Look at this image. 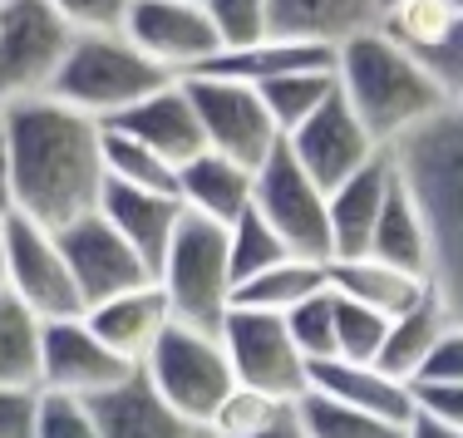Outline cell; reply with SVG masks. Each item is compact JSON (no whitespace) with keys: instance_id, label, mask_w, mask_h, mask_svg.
<instances>
[{"instance_id":"obj_27","label":"cell","mask_w":463,"mask_h":438,"mask_svg":"<svg viewBox=\"0 0 463 438\" xmlns=\"http://www.w3.org/2000/svg\"><path fill=\"white\" fill-rule=\"evenodd\" d=\"M449 325H454V321H449V311H444V301H439V295H429V301L414 305V311L394 315L390 331H384L380 369H390L394 379H410V385H414V379L424 375L434 345L444 340Z\"/></svg>"},{"instance_id":"obj_13","label":"cell","mask_w":463,"mask_h":438,"mask_svg":"<svg viewBox=\"0 0 463 438\" xmlns=\"http://www.w3.org/2000/svg\"><path fill=\"white\" fill-rule=\"evenodd\" d=\"M134 369L138 365L118 359L114 349L99 340L84 315L45 321V335H40V389L70 394V399H94V394L124 385Z\"/></svg>"},{"instance_id":"obj_18","label":"cell","mask_w":463,"mask_h":438,"mask_svg":"<svg viewBox=\"0 0 463 438\" xmlns=\"http://www.w3.org/2000/svg\"><path fill=\"white\" fill-rule=\"evenodd\" d=\"M114 128L134 134L138 144H148L153 153H163L168 163H178V168L207 148L203 124H197V108H193V94H187V79H168L163 89H153L148 98H138L128 114L114 118Z\"/></svg>"},{"instance_id":"obj_19","label":"cell","mask_w":463,"mask_h":438,"mask_svg":"<svg viewBox=\"0 0 463 438\" xmlns=\"http://www.w3.org/2000/svg\"><path fill=\"white\" fill-rule=\"evenodd\" d=\"M251 188H257V168L217 148H203L178 168V202L217 227H232L241 212H251Z\"/></svg>"},{"instance_id":"obj_11","label":"cell","mask_w":463,"mask_h":438,"mask_svg":"<svg viewBox=\"0 0 463 438\" xmlns=\"http://www.w3.org/2000/svg\"><path fill=\"white\" fill-rule=\"evenodd\" d=\"M10 295L30 305L40 321H60V315H84V295L70 276L60 232L45 222L10 212V237H5V281Z\"/></svg>"},{"instance_id":"obj_34","label":"cell","mask_w":463,"mask_h":438,"mask_svg":"<svg viewBox=\"0 0 463 438\" xmlns=\"http://www.w3.org/2000/svg\"><path fill=\"white\" fill-rule=\"evenodd\" d=\"M291 256L286 242L277 232H271L267 222H261V212L251 207V212H241L237 222L227 227V261H232V281H247L257 276V271H267L271 261Z\"/></svg>"},{"instance_id":"obj_48","label":"cell","mask_w":463,"mask_h":438,"mask_svg":"<svg viewBox=\"0 0 463 438\" xmlns=\"http://www.w3.org/2000/svg\"><path fill=\"white\" fill-rule=\"evenodd\" d=\"M5 237H10V212L0 207V281H5Z\"/></svg>"},{"instance_id":"obj_37","label":"cell","mask_w":463,"mask_h":438,"mask_svg":"<svg viewBox=\"0 0 463 438\" xmlns=\"http://www.w3.org/2000/svg\"><path fill=\"white\" fill-rule=\"evenodd\" d=\"M286 325H291V340L301 345V355L311 359V365L335 359V291L330 286L296 305V311L286 315Z\"/></svg>"},{"instance_id":"obj_28","label":"cell","mask_w":463,"mask_h":438,"mask_svg":"<svg viewBox=\"0 0 463 438\" xmlns=\"http://www.w3.org/2000/svg\"><path fill=\"white\" fill-rule=\"evenodd\" d=\"M370 256H384L394 266H410L419 276H429V227H424V212H419L414 192L400 182V172H394L390 197L380 207V222H374V237H370Z\"/></svg>"},{"instance_id":"obj_30","label":"cell","mask_w":463,"mask_h":438,"mask_svg":"<svg viewBox=\"0 0 463 438\" xmlns=\"http://www.w3.org/2000/svg\"><path fill=\"white\" fill-rule=\"evenodd\" d=\"M40 335L45 321L0 286V385H40Z\"/></svg>"},{"instance_id":"obj_50","label":"cell","mask_w":463,"mask_h":438,"mask_svg":"<svg viewBox=\"0 0 463 438\" xmlns=\"http://www.w3.org/2000/svg\"><path fill=\"white\" fill-rule=\"evenodd\" d=\"M384 5H394V0H380V15H384Z\"/></svg>"},{"instance_id":"obj_21","label":"cell","mask_w":463,"mask_h":438,"mask_svg":"<svg viewBox=\"0 0 463 438\" xmlns=\"http://www.w3.org/2000/svg\"><path fill=\"white\" fill-rule=\"evenodd\" d=\"M99 217H104V222L153 266V276H158V261H163V251H168L173 232H178V222H183V202L173 192H143V188H124V182H104Z\"/></svg>"},{"instance_id":"obj_2","label":"cell","mask_w":463,"mask_h":438,"mask_svg":"<svg viewBox=\"0 0 463 438\" xmlns=\"http://www.w3.org/2000/svg\"><path fill=\"white\" fill-rule=\"evenodd\" d=\"M400 182L429 227V281L449 321L463 325V104H444L429 124L390 148Z\"/></svg>"},{"instance_id":"obj_15","label":"cell","mask_w":463,"mask_h":438,"mask_svg":"<svg viewBox=\"0 0 463 438\" xmlns=\"http://www.w3.org/2000/svg\"><path fill=\"white\" fill-rule=\"evenodd\" d=\"M60 247H64V261H70L74 286L84 295V311L109 301V295H118V291L143 286V281H158L148 261L99 217V207L90 217H80V222L60 227Z\"/></svg>"},{"instance_id":"obj_26","label":"cell","mask_w":463,"mask_h":438,"mask_svg":"<svg viewBox=\"0 0 463 438\" xmlns=\"http://www.w3.org/2000/svg\"><path fill=\"white\" fill-rule=\"evenodd\" d=\"M326 286H330V281H326V261L281 256V261H271L267 271H257V276L237 281V291H232V305H241V311L291 315L296 305L311 301V295H321Z\"/></svg>"},{"instance_id":"obj_14","label":"cell","mask_w":463,"mask_h":438,"mask_svg":"<svg viewBox=\"0 0 463 438\" xmlns=\"http://www.w3.org/2000/svg\"><path fill=\"white\" fill-rule=\"evenodd\" d=\"M286 148H291V158L301 163V168L311 172L326 192L335 188V182H345L350 172H360L370 158H380V153H384L380 144H374L370 128L360 124V114L345 104V94H340V89L330 94L301 128L286 134Z\"/></svg>"},{"instance_id":"obj_10","label":"cell","mask_w":463,"mask_h":438,"mask_svg":"<svg viewBox=\"0 0 463 438\" xmlns=\"http://www.w3.org/2000/svg\"><path fill=\"white\" fill-rule=\"evenodd\" d=\"M187 94H193L207 148L227 153L247 168H261L281 148V128L257 84L222 79V74H187Z\"/></svg>"},{"instance_id":"obj_40","label":"cell","mask_w":463,"mask_h":438,"mask_svg":"<svg viewBox=\"0 0 463 438\" xmlns=\"http://www.w3.org/2000/svg\"><path fill=\"white\" fill-rule=\"evenodd\" d=\"M40 385H0V438H35L40 429Z\"/></svg>"},{"instance_id":"obj_41","label":"cell","mask_w":463,"mask_h":438,"mask_svg":"<svg viewBox=\"0 0 463 438\" xmlns=\"http://www.w3.org/2000/svg\"><path fill=\"white\" fill-rule=\"evenodd\" d=\"M50 5L80 35H90V30H124V15H128V0H50Z\"/></svg>"},{"instance_id":"obj_16","label":"cell","mask_w":463,"mask_h":438,"mask_svg":"<svg viewBox=\"0 0 463 438\" xmlns=\"http://www.w3.org/2000/svg\"><path fill=\"white\" fill-rule=\"evenodd\" d=\"M84 321L94 325V335L128 365H143L153 355V345L163 340V331L173 325V305L163 295L158 281H143L134 291H118L109 301H99L84 311Z\"/></svg>"},{"instance_id":"obj_6","label":"cell","mask_w":463,"mask_h":438,"mask_svg":"<svg viewBox=\"0 0 463 438\" xmlns=\"http://www.w3.org/2000/svg\"><path fill=\"white\" fill-rule=\"evenodd\" d=\"M138 369L193 429H207L217 404L237 389L222 335L203 331V325H183V321H173L168 331H163V340L153 345V355L143 359Z\"/></svg>"},{"instance_id":"obj_4","label":"cell","mask_w":463,"mask_h":438,"mask_svg":"<svg viewBox=\"0 0 463 438\" xmlns=\"http://www.w3.org/2000/svg\"><path fill=\"white\" fill-rule=\"evenodd\" d=\"M168 79H178V74L153 64L124 30H90V35H74L50 94L99 124H114L118 114H128L138 98L163 89Z\"/></svg>"},{"instance_id":"obj_12","label":"cell","mask_w":463,"mask_h":438,"mask_svg":"<svg viewBox=\"0 0 463 438\" xmlns=\"http://www.w3.org/2000/svg\"><path fill=\"white\" fill-rule=\"evenodd\" d=\"M124 35L178 79L222 54V30L213 25L203 0H128Z\"/></svg>"},{"instance_id":"obj_35","label":"cell","mask_w":463,"mask_h":438,"mask_svg":"<svg viewBox=\"0 0 463 438\" xmlns=\"http://www.w3.org/2000/svg\"><path fill=\"white\" fill-rule=\"evenodd\" d=\"M384 331H390V315L355 305L345 295H335V359H355V365H380L384 349Z\"/></svg>"},{"instance_id":"obj_39","label":"cell","mask_w":463,"mask_h":438,"mask_svg":"<svg viewBox=\"0 0 463 438\" xmlns=\"http://www.w3.org/2000/svg\"><path fill=\"white\" fill-rule=\"evenodd\" d=\"M213 25L222 30V50L267 40V0H203Z\"/></svg>"},{"instance_id":"obj_46","label":"cell","mask_w":463,"mask_h":438,"mask_svg":"<svg viewBox=\"0 0 463 438\" xmlns=\"http://www.w3.org/2000/svg\"><path fill=\"white\" fill-rule=\"evenodd\" d=\"M404 438H463V429H449V424L429 419V414H414L410 429H404Z\"/></svg>"},{"instance_id":"obj_45","label":"cell","mask_w":463,"mask_h":438,"mask_svg":"<svg viewBox=\"0 0 463 438\" xmlns=\"http://www.w3.org/2000/svg\"><path fill=\"white\" fill-rule=\"evenodd\" d=\"M0 207L10 212V118L0 104Z\"/></svg>"},{"instance_id":"obj_1","label":"cell","mask_w":463,"mask_h":438,"mask_svg":"<svg viewBox=\"0 0 463 438\" xmlns=\"http://www.w3.org/2000/svg\"><path fill=\"white\" fill-rule=\"evenodd\" d=\"M10 118V212L45 227L90 217L104 197V124L54 94L5 104Z\"/></svg>"},{"instance_id":"obj_24","label":"cell","mask_w":463,"mask_h":438,"mask_svg":"<svg viewBox=\"0 0 463 438\" xmlns=\"http://www.w3.org/2000/svg\"><path fill=\"white\" fill-rule=\"evenodd\" d=\"M311 389H321V394H330V399L350 404V409H365V414H380V419H394V424H410L414 414H419L414 385H410V379H394L390 369H380V365L321 359V365H311Z\"/></svg>"},{"instance_id":"obj_47","label":"cell","mask_w":463,"mask_h":438,"mask_svg":"<svg viewBox=\"0 0 463 438\" xmlns=\"http://www.w3.org/2000/svg\"><path fill=\"white\" fill-rule=\"evenodd\" d=\"M251 438H306L301 419H296V404H291V409L281 414L277 424H267V429H261V433H251Z\"/></svg>"},{"instance_id":"obj_29","label":"cell","mask_w":463,"mask_h":438,"mask_svg":"<svg viewBox=\"0 0 463 438\" xmlns=\"http://www.w3.org/2000/svg\"><path fill=\"white\" fill-rule=\"evenodd\" d=\"M104 182H124V188H143V192H173L178 197V163H168L163 153H153L148 144H138L134 134L104 124Z\"/></svg>"},{"instance_id":"obj_5","label":"cell","mask_w":463,"mask_h":438,"mask_svg":"<svg viewBox=\"0 0 463 438\" xmlns=\"http://www.w3.org/2000/svg\"><path fill=\"white\" fill-rule=\"evenodd\" d=\"M158 286L173 305V321L222 331L232 311V291H237L232 261H227V227L193 217L183 207V222L158 261Z\"/></svg>"},{"instance_id":"obj_51","label":"cell","mask_w":463,"mask_h":438,"mask_svg":"<svg viewBox=\"0 0 463 438\" xmlns=\"http://www.w3.org/2000/svg\"><path fill=\"white\" fill-rule=\"evenodd\" d=\"M193 438H213V433H193Z\"/></svg>"},{"instance_id":"obj_23","label":"cell","mask_w":463,"mask_h":438,"mask_svg":"<svg viewBox=\"0 0 463 438\" xmlns=\"http://www.w3.org/2000/svg\"><path fill=\"white\" fill-rule=\"evenodd\" d=\"M394 182V158L390 148L380 158H370L360 172H350L345 182L330 188V256H360L370 251L374 222H380V207L390 197Z\"/></svg>"},{"instance_id":"obj_49","label":"cell","mask_w":463,"mask_h":438,"mask_svg":"<svg viewBox=\"0 0 463 438\" xmlns=\"http://www.w3.org/2000/svg\"><path fill=\"white\" fill-rule=\"evenodd\" d=\"M449 5H454V10H458V15H463V0H449Z\"/></svg>"},{"instance_id":"obj_33","label":"cell","mask_w":463,"mask_h":438,"mask_svg":"<svg viewBox=\"0 0 463 438\" xmlns=\"http://www.w3.org/2000/svg\"><path fill=\"white\" fill-rule=\"evenodd\" d=\"M330 94H335V70H296V74H281V79L261 84V98H267L281 138L291 128H301Z\"/></svg>"},{"instance_id":"obj_42","label":"cell","mask_w":463,"mask_h":438,"mask_svg":"<svg viewBox=\"0 0 463 438\" xmlns=\"http://www.w3.org/2000/svg\"><path fill=\"white\" fill-rule=\"evenodd\" d=\"M419 60L429 64V74H434V79H439V89L449 94V104H463V15H458L454 35H449L439 50L419 54Z\"/></svg>"},{"instance_id":"obj_25","label":"cell","mask_w":463,"mask_h":438,"mask_svg":"<svg viewBox=\"0 0 463 438\" xmlns=\"http://www.w3.org/2000/svg\"><path fill=\"white\" fill-rule=\"evenodd\" d=\"M296 70H335V50L267 35V40H251V45L222 50L197 74H222V79H241V84H257L261 89L267 79H281V74H296Z\"/></svg>"},{"instance_id":"obj_44","label":"cell","mask_w":463,"mask_h":438,"mask_svg":"<svg viewBox=\"0 0 463 438\" xmlns=\"http://www.w3.org/2000/svg\"><path fill=\"white\" fill-rule=\"evenodd\" d=\"M419 414L449 424V429H463V385H414Z\"/></svg>"},{"instance_id":"obj_32","label":"cell","mask_w":463,"mask_h":438,"mask_svg":"<svg viewBox=\"0 0 463 438\" xmlns=\"http://www.w3.org/2000/svg\"><path fill=\"white\" fill-rule=\"evenodd\" d=\"M454 25H458V10L449 5V0H394V5H384V15H380L384 35L400 40V45L414 50V54L439 50L449 35H454Z\"/></svg>"},{"instance_id":"obj_20","label":"cell","mask_w":463,"mask_h":438,"mask_svg":"<svg viewBox=\"0 0 463 438\" xmlns=\"http://www.w3.org/2000/svg\"><path fill=\"white\" fill-rule=\"evenodd\" d=\"M90 409H94L99 433H104V438H193V433H203L148 385L143 369H134L124 385L94 394Z\"/></svg>"},{"instance_id":"obj_31","label":"cell","mask_w":463,"mask_h":438,"mask_svg":"<svg viewBox=\"0 0 463 438\" xmlns=\"http://www.w3.org/2000/svg\"><path fill=\"white\" fill-rule=\"evenodd\" d=\"M296 419H301L306 438H404V429H410V424L350 409V404L330 399L321 389H306L301 399H296Z\"/></svg>"},{"instance_id":"obj_8","label":"cell","mask_w":463,"mask_h":438,"mask_svg":"<svg viewBox=\"0 0 463 438\" xmlns=\"http://www.w3.org/2000/svg\"><path fill=\"white\" fill-rule=\"evenodd\" d=\"M251 207H257L261 222L286 242L291 256L330 261V192L291 158L286 138H281V148L257 168Z\"/></svg>"},{"instance_id":"obj_9","label":"cell","mask_w":463,"mask_h":438,"mask_svg":"<svg viewBox=\"0 0 463 438\" xmlns=\"http://www.w3.org/2000/svg\"><path fill=\"white\" fill-rule=\"evenodd\" d=\"M217 335H222V345H227L237 385L261 389V394H271V399H281V404H296L306 389H311V359H306L301 345L291 340L286 315L232 305Z\"/></svg>"},{"instance_id":"obj_7","label":"cell","mask_w":463,"mask_h":438,"mask_svg":"<svg viewBox=\"0 0 463 438\" xmlns=\"http://www.w3.org/2000/svg\"><path fill=\"white\" fill-rule=\"evenodd\" d=\"M74 35L50 0H0V104L50 94Z\"/></svg>"},{"instance_id":"obj_3","label":"cell","mask_w":463,"mask_h":438,"mask_svg":"<svg viewBox=\"0 0 463 438\" xmlns=\"http://www.w3.org/2000/svg\"><path fill=\"white\" fill-rule=\"evenodd\" d=\"M335 89L345 94V104L360 114V124L374 134L380 148H394L449 104L429 64L400 40H390L380 25L360 30L335 50Z\"/></svg>"},{"instance_id":"obj_43","label":"cell","mask_w":463,"mask_h":438,"mask_svg":"<svg viewBox=\"0 0 463 438\" xmlns=\"http://www.w3.org/2000/svg\"><path fill=\"white\" fill-rule=\"evenodd\" d=\"M414 385H463V325H449Z\"/></svg>"},{"instance_id":"obj_38","label":"cell","mask_w":463,"mask_h":438,"mask_svg":"<svg viewBox=\"0 0 463 438\" xmlns=\"http://www.w3.org/2000/svg\"><path fill=\"white\" fill-rule=\"evenodd\" d=\"M35 438H104L90 399H70V394H50L40 399V429Z\"/></svg>"},{"instance_id":"obj_36","label":"cell","mask_w":463,"mask_h":438,"mask_svg":"<svg viewBox=\"0 0 463 438\" xmlns=\"http://www.w3.org/2000/svg\"><path fill=\"white\" fill-rule=\"evenodd\" d=\"M286 409H291V404L271 399V394H261V389L237 385L222 404H217V414L207 419L203 433H213V438H251V433L267 429V424H277Z\"/></svg>"},{"instance_id":"obj_22","label":"cell","mask_w":463,"mask_h":438,"mask_svg":"<svg viewBox=\"0 0 463 438\" xmlns=\"http://www.w3.org/2000/svg\"><path fill=\"white\" fill-rule=\"evenodd\" d=\"M380 25V0H267V35L340 50Z\"/></svg>"},{"instance_id":"obj_17","label":"cell","mask_w":463,"mask_h":438,"mask_svg":"<svg viewBox=\"0 0 463 438\" xmlns=\"http://www.w3.org/2000/svg\"><path fill=\"white\" fill-rule=\"evenodd\" d=\"M326 281L335 295H345L355 305H370V311L390 315V321L434 295V281L429 276H419L410 266H394L384 256H370V251H360V256H330Z\"/></svg>"}]
</instances>
